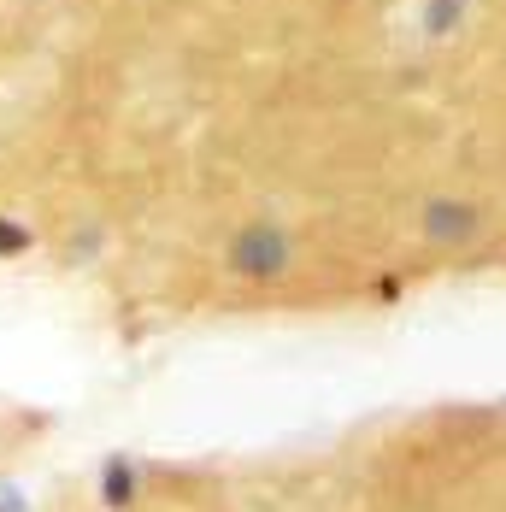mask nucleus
Returning <instances> with one entry per match:
<instances>
[{
	"label": "nucleus",
	"instance_id": "5",
	"mask_svg": "<svg viewBox=\"0 0 506 512\" xmlns=\"http://www.w3.org/2000/svg\"><path fill=\"white\" fill-rule=\"evenodd\" d=\"M30 224L24 218H0V259H18V254H30Z\"/></svg>",
	"mask_w": 506,
	"mask_h": 512
},
{
	"label": "nucleus",
	"instance_id": "1",
	"mask_svg": "<svg viewBox=\"0 0 506 512\" xmlns=\"http://www.w3.org/2000/svg\"><path fill=\"white\" fill-rule=\"evenodd\" d=\"M230 271L236 277H283L289 271V236L277 224H248L230 242Z\"/></svg>",
	"mask_w": 506,
	"mask_h": 512
},
{
	"label": "nucleus",
	"instance_id": "6",
	"mask_svg": "<svg viewBox=\"0 0 506 512\" xmlns=\"http://www.w3.org/2000/svg\"><path fill=\"white\" fill-rule=\"evenodd\" d=\"M459 18V0H430V30H448Z\"/></svg>",
	"mask_w": 506,
	"mask_h": 512
},
{
	"label": "nucleus",
	"instance_id": "3",
	"mask_svg": "<svg viewBox=\"0 0 506 512\" xmlns=\"http://www.w3.org/2000/svg\"><path fill=\"white\" fill-rule=\"evenodd\" d=\"M424 218H430V236H465V230H471V212H465V206H430V212H424Z\"/></svg>",
	"mask_w": 506,
	"mask_h": 512
},
{
	"label": "nucleus",
	"instance_id": "2",
	"mask_svg": "<svg viewBox=\"0 0 506 512\" xmlns=\"http://www.w3.org/2000/svg\"><path fill=\"white\" fill-rule=\"evenodd\" d=\"M95 489H101V507H112V512L136 507V495H142V465L124 460V454H112V460L101 465V477H95Z\"/></svg>",
	"mask_w": 506,
	"mask_h": 512
},
{
	"label": "nucleus",
	"instance_id": "4",
	"mask_svg": "<svg viewBox=\"0 0 506 512\" xmlns=\"http://www.w3.org/2000/svg\"><path fill=\"white\" fill-rule=\"evenodd\" d=\"M0 512H36L30 483H24V477H12V471H0Z\"/></svg>",
	"mask_w": 506,
	"mask_h": 512
}]
</instances>
